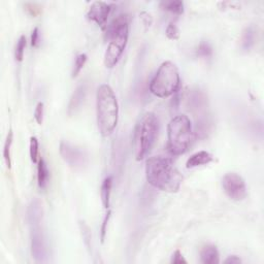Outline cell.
Instances as JSON below:
<instances>
[{
    "mask_svg": "<svg viewBox=\"0 0 264 264\" xmlns=\"http://www.w3.org/2000/svg\"><path fill=\"white\" fill-rule=\"evenodd\" d=\"M146 176L148 183L154 188L169 193L177 192L183 182V176L174 165L173 160L163 156L147 160Z\"/></svg>",
    "mask_w": 264,
    "mask_h": 264,
    "instance_id": "1",
    "label": "cell"
},
{
    "mask_svg": "<svg viewBox=\"0 0 264 264\" xmlns=\"http://www.w3.org/2000/svg\"><path fill=\"white\" fill-rule=\"evenodd\" d=\"M128 18L124 14L118 15L106 28L108 47L105 54V65L107 68H113L120 60L128 42Z\"/></svg>",
    "mask_w": 264,
    "mask_h": 264,
    "instance_id": "2",
    "label": "cell"
},
{
    "mask_svg": "<svg viewBox=\"0 0 264 264\" xmlns=\"http://www.w3.org/2000/svg\"><path fill=\"white\" fill-rule=\"evenodd\" d=\"M97 124L104 136L112 134L119 120V105L114 90L108 85H101L96 95Z\"/></svg>",
    "mask_w": 264,
    "mask_h": 264,
    "instance_id": "3",
    "label": "cell"
},
{
    "mask_svg": "<svg viewBox=\"0 0 264 264\" xmlns=\"http://www.w3.org/2000/svg\"><path fill=\"white\" fill-rule=\"evenodd\" d=\"M167 149L170 154L178 156L186 153L195 139L190 119L185 115L174 117L167 126Z\"/></svg>",
    "mask_w": 264,
    "mask_h": 264,
    "instance_id": "4",
    "label": "cell"
},
{
    "mask_svg": "<svg viewBox=\"0 0 264 264\" xmlns=\"http://www.w3.org/2000/svg\"><path fill=\"white\" fill-rule=\"evenodd\" d=\"M159 122L153 113L144 114L136 125L134 133V148L136 160L141 161L153 148L158 134Z\"/></svg>",
    "mask_w": 264,
    "mask_h": 264,
    "instance_id": "5",
    "label": "cell"
},
{
    "mask_svg": "<svg viewBox=\"0 0 264 264\" xmlns=\"http://www.w3.org/2000/svg\"><path fill=\"white\" fill-rule=\"evenodd\" d=\"M180 72L176 64L166 61L158 68L150 83V91L157 97H168L180 89Z\"/></svg>",
    "mask_w": 264,
    "mask_h": 264,
    "instance_id": "6",
    "label": "cell"
},
{
    "mask_svg": "<svg viewBox=\"0 0 264 264\" xmlns=\"http://www.w3.org/2000/svg\"><path fill=\"white\" fill-rule=\"evenodd\" d=\"M60 154L65 162L74 169H82L88 163L87 153L70 141L60 142Z\"/></svg>",
    "mask_w": 264,
    "mask_h": 264,
    "instance_id": "7",
    "label": "cell"
},
{
    "mask_svg": "<svg viewBox=\"0 0 264 264\" xmlns=\"http://www.w3.org/2000/svg\"><path fill=\"white\" fill-rule=\"evenodd\" d=\"M223 188L229 198L232 200L240 201L246 196V187L244 178L237 174L230 173L224 176L223 177Z\"/></svg>",
    "mask_w": 264,
    "mask_h": 264,
    "instance_id": "8",
    "label": "cell"
},
{
    "mask_svg": "<svg viewBox=\"0 0 264 264\" xmlns=\"http://www.w3.org/2000/svg\"><path fill=\"white\" fill-rule=\"evenodd\" d=\"M186 106L194 117L196 118V120L199 118L208 116L206 113L208 107V97L206 93L199 89L189 90L186 97Z\"/></svg>",
    "mask_w": 264,
    "mask_h": 264,
    "instance_id": "9",
    "label": "cell"
},
{
    "mask_svg": "<svg viewBox=\"0 0 264 264\" xmlns=\"http://www.w3.org/2000/svg\"><path fill=\"white\" fill-rule=\"evenodd\" d=\"M31 253L36 262H46L47 246L44 233L39 225L31 227Z\"/></svg>",
    "mask_w": 264,
    "mask_h": 264,
    "instance_id": "10",
    "label": "cell"
},
{
    "mask_svg": "<svg viewBox=\"0 0 264 264\" xmlns=\"http://www.w3.org/2000/svg\"><path fill=\"white\" fill-rule=\"evenodd\" d=\"M110 11H112V5L109 3L105 1H95L91 4L87 13V18L95 22L99 26L105 27Z\"/></svg>",
    "mask_w": 264,
    "mask_h": 264,
    "instance_id": "11",
    "label": "cell"
},
{
    "mask_svg": "<svg viewBox=\"0 0 264 264\" xmlns=\"http://www.w3.org/2000/svg\"><path fill=\"white\" fill-rule=\"evenodd\" d=\"M87 95V87L85 84L80 85V86L75 89L73 92V94L70 100V105H68V115L73 116L81 109L85 98H86Z\"/></svg>",
    "mask_w": 264,
    "mask_h": 264,
    "instance_id": "12",
    "label": "cell"
},
{
    "mask_svg": "<svg viewBox=\"0 0 264 264\" xmlns=\"http://www.w3.org/2000/svg\"><path fill=\"white\" fill-rule=\"evenodd\" d=\"M44 217V208L39 199H33L27 209V220L30 226H37L40 224Z\"/></svg>",
    "mask_w": 264,
    "mask_h": 264,
    "instance_id": "13",
    "label": "cell"
},
{
    "mask_svg": "<svg viewBox=\"0 0 264 264\" xmlns=\"http://www.w3.org/2000/svg\"><path fill=\"white\" fill-rule=\"evenodd\" d=\"M214 160V157H212L209 152L207 151H200L193 154L188 160H187L186 167L187 168H194L200 165L204 164H209L210 162Z\"/></svg>",
    "mask_w": 264,
    "mask_h": 264,
    "instance_id": "14",
    "label": "cell"
},
{
    "mask_svg": "<svg viewBox=\"0 0 264 264\" xmlns=\"http://www.w3.org/2000/svg\"><path fill=\"white\" fill-rule=\"evenodd\" d=\"M256 29L254 26H249L244 29L241 36V49L244 52H249L256 41Z\"/></svg>",
    "mask_w": 264,
    "mask_h": 264,
    "instance_id": "15",
    "label": "cell"
},
{
    "mask_svg": "<svg viewBox=\"0 0 264 264\" xmlns=\"http://www.w3.org/2000/svg\"><path fill=\"white\" fill-rule=\"evenodd\" d=\"M200 259L204 264H217L220 262L219 252L215 246L208 245L200 252Z\"/></svg>",
    "mask_w": 264,
    "mask_h": 264,
    "instance_id": "16",
    "label": "cell"
},
{
    "mask_svg": "<svg viewBox=\"0 0 264 264\" xmlns=\"http://www.w3.org/2000/svg\"><path fill=\"white\" fill-rule=\"evenodd\" d=\"M112 186H113V177L107 176L106 177L104 182L101 184L100 188V198L102 206L106 210L109 209V201H110V192H112Z\"/></svg>",
    "mask_w": 264,
    "mask_h": 264,
    "instance_id": "17",
    "label": "cell"
},
{
    "mask_svg": "<svg viewBox=\"0 0 264 264\" xmlns=\"http://www.w3.org/2000/svg\"><path fill=\"white\" fill-rule=\"evenodd\" d=\"M38 166H37V181H38V186L39 188L41 189H45L47 185H48V182H49V169H48V166H47V163L46 161L40 158L38 160Z\"/></svg>",
    "mask_w": 264,
    "mask_h": 264,
    "instance_id": "18",
    "label": "cell"
},
{
    "mask_svg": "<svg viewBox=\"0 0 264 264\" xmlns=\"http://www.w3.org/2000/svg\"><path fill=\"white\" fill-rule=\"evenodd\" d=\"M162 10L170 12L176 15H182L184 13V2L180 0H172V1H162L160 3Z\"/></svg>",
    "mask_w": 264,
    "mask_h": 264,
    "instance_id": "19",
    "label": "cell"
},
{
    "mask_svg": "<svg viewBox=\"0 0 264 264\" xmlns=\"http://www.w3.org/2000/svg\"><path fill=\"white\" fill-rule=\"evenodd\" d=\"M12 144H13V131L10 130V131H8L7 136H6L4 148H3V157H4V160H5V163H6L7 167L10 169L12 167V158H11Z\"/></svg>",
    "mask_w": 264,
    "mask_h": 264,
    "instance_id": "20",
    "label": "cell"
},
{
    "mask_svg": "<svg viewBox=\"0 0 264 264\" xmlns=\"http://www.w3.org/2000/svg\"><path fill=\"white\" fill-rule=\"evenodd\" d=\"M86 62H87V55L86 54H80V55L76 56L75 62L73 65L72 73H71L72 78H76V76L79 75V73L83 70V67L85 66V64H86Z\"/></svg>",
    "mask_w": 264,
    "mask_h": 264,
    "instance_id": "21",
    "label": "cell"
},
{
    "mask_svg": "<svg viewBox=\"0 0 264 264\" xmlns=\"http://www.w3.org/2000/svg\"><path fill=\"white\" fill-rule=\"evenodd\" d=\"M25 47H26V37L25 35H22L18 42H17L16 46V51H15V57L16 60L18 62H21L24 58V51H25Z\"/></svg>",
    "mask_w": 264,
    "mask_h": 264,
    "instance_id": "22",
    "label": "cell"
},
{
    "mask_svg": "<svg viewBox=\"0 0 264 264\" xmlns=\"http://www.w3.org/2000/svg\"><path fill=\"white\" fill-rule=\"evenodd\" d=\"M196 54L202 58H210L212 55V48L208 41H201L197 48Z\"/></svg>",
    "mask_w": 264,
    "mask_h": 264,
    "instance_id": "23",
    "label": "cell"
},
{
    "mask_svg": "<svg viewBox=\"0 0 264 264\" xmlns=\"http://www.w3.org/2000/svg\"><path fill=\"white\" fill-rule=\"evenodd\" d=\"M38 141L36 138L30 139V158L33 163L38 162Z\"/></svg>",
    "mask_w": 264,
    "mask_h": 264,
    "instance_id": "24",
    "label": "cell"
},
{
    "mask_svg": "<svg viewBox=\"0 0 264 264\" xmlns=\"http://www.w3.org/2000/svg\"><path fill=\"white\" fill-rule=\"evenodd\" d=\"M165 33H166V36L169 39L176 40V39H178V37H180V30H178L177 26H176V24H174V23H170L168 25Z\"/></svg>",
    "mask_w": 264,
    "mask_h": 264,
    "instance_id": "25",
    "label": "cell"
},
{
    "mask_svg": "<svg viewBox=\"0 0 264 264\" xmlns=\"http://www.w3.org/2000/svg\"><path fill=\"white\" fill-rule=\"evenodd\" d=\"M110 215H112V211L109 210H107V212L106 214L104 221H102V225H101V233H100V238H101V243H104L106 240V229H107V225L109 222L110 219Z\"/></svg>",
    "mask_w": 264,
    "mask_h": 264,
    "instance_id": "26",
    "label": "cell"
},
{
    "mask_svg": "<svg viewBox=\"0 0 264 264\" xmlns=\"http://www.w3.org/2000/svg\"><path fill=\"white\" fill-rule=\"evenodd\" d=\"M34 118H35L37 124H42V121H44V104H42V102H38L37 104L35 112H34Z\"/></svg>",
    "mask_w": 264,
    "mask_h": 264,
    "instance_id": "27",
    "label": "cell"
},
{
    "mask_svg": "<svg viewBox=\"0 0 264 264\" xmlns=\"http://www.w3.org/2000/svg\"><path fill=\"white\" fill-rule=\"evenodd\" d=\"M178 106H180V94H178V91H176L174 94L172 104H170V110H172V113L177 110Z\"/></svg>",
    "mask_w": 264,
    "mask_h": 264,
    "instance_id": "28",
    "label": "cell"
},
{
    "mask_svg": "<svg viewBox=\"0 0 264 264\" xmlns=\"http://www.w3.org/2000/svg\"><path fill=\"white\" fill-rule=\"evenodd\" d=\"M81 226H82V231H83V236L85 238V242H86V245L88 246H90V245H89V242L91 240L90 229H89V227L86 224H85V223H81Z\"/></svg>",
    "mask_w": 264,
    "mask_h": 264,
    "instance_id": "29",
    "label": "cell"
},
{
    "mask_svg": "<svg viewBox=\"0 0 264 264\" xmlns=\"http://www.w3.org/2000/svg\"><path fill=\"white\" fill-rule=\"evenodd\" d=\"M172 263H176V264H181V263H187V260L183 257L182 253L176 250L174 255H173V258H172Z\"/></svg>",
    "mask_w": 264,
    "mask_h": 264,
    "instance_id": "30",
    "label": "cell"
},
{
    "mask_svg": "<svg viewBox=\"0 0 264 264\" xmlns=\"http://www.w3.org/2000/svg\"><path fill=\"white\" fill-rule=\"evenodd\" d=\"M39 44V31L38 28L35 27L32 31L31 34V46L32 47H37Z\"/></svg>",
    "mask_w": 264,
    "mask_h": 264,
    "instance_id": "31",
    "label": "cell"
},
{
    "mask_svg": "<svg viewBox=\"0 0 264 264\" xmlns=\"http://www.w3.org/2000/svg\"><path fill=\"white\" fill-rule=\"evenodd\" d=\"M141 18L144 24V26H146L147 28H149L151 26V24H152V17L151 15H149L148 13H141Z\"/></svg>",
    "mask_w": 264,
    "mask_h": 264,
    "instance_id": "32",
    "label": "cell"
},
{
    "mask_svg": "<svg viewBox=\"0 0 264 264\" xmlns=\"http://www.w3.org/2000/svg\"><path fill=\"white\" fill-rule=\"evenodd\" d=\"M224 262L226 264H238V263H242V260L237 256H235V255H233V256H229Z\"/></svg>",
    "mask_w": 264,
    "mask_h": 264,
    "instance_id": "33",
    "label": "cell"
}]
</instances>
